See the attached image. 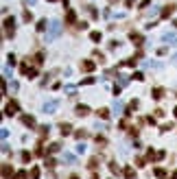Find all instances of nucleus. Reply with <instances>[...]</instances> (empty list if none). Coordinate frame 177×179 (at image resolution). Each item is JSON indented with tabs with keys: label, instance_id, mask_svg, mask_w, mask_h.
I'll return each instance as SVG.
<instances>
[{
	"label": "nucleus",
	"instance_id": "f257e3e1",
	"mask_svg": "<svg viewBox=\"0 0 177 179\" xmlns=\"http://www.w3.org/2000/svg\"><path fill=\"white\" fill-rule=\"evenodd\" d=\"M59 33H61V22L59 20H53L48 24V33H46V42H53L55 37H59Z\"/></svg>",
	"mask_w": 177,
	"mask_h": 179
},
{
	"label": "nucleus",
	"instance_id": "f03ea898",
	"mask_svg": "<svg viewBox=\"0 0 177 179\" xmlns=\"http://www.w3.org/2000/svg\"><path fill=\"white\" fill-rule=\"evenodd\" d=\"M57 107H59V100H46L42 109H44L46 114H55V112H57Z\"/></svg>",
	"mask_w": 177,
	"mask_h": 179
},
{
	"label": "nucleus",
	"instance_id": "7ed1b4c3",
	"mask_svg": "<svg viewBox=\"0 0 177 179\" xmlns=\"http://www.w3.org/2000/svg\"><path fill=\"white\" fill-rule=\"evenodd\" d=\"M162 42H164V44H171V46H175V44H177V33H164Z\"/></svg>",
	"mask_w": 177,
	"mask_h": 179
},
{
	"label": "nucleus",
	"instance_id": "20e7f679",
	"mask_svg": "<svg viewBox=\"0 0 177 179\" xmlns=\"http://www.w3.org/2000/svg\"><path fill=\"white\" fill-rule=\"evenodd\" d=\"M15 112H18V103H9V105H7V112H5V114H7V116H13Z\"/></svg>",
	"mask_w": 177,
	"mask_h": 179
},
{
	"label": "nucleus",
	"instance_id": "39448f33",
	"mask_svg": "<svg viewBox=\"0 0 177 179\" xmlns=\"http://www.w3.org/2000/svg\"><path fill=\"white\" fill-rule=\"evenodd\" d=\"M77 114H79V116H85V114H90V109H88L85 105H79V107H77Z\"/></svg>",
	"mask_w": 177,
	"mask_h": 179
},
{
	"label": "nucleus",
	"instance_id": "423d86ee",
	"mask_svg": "<svg viewBox=\"0 0 177 179\" xmlns=\"http://www.w3.org/2000/svg\"><path fill=\"white\" fill-rule=\"evenodd\" d=\"M64 162H68V164H74V155H72V153H64Z\"/></svg>",
	"mask_w": 177,
	"mask_h": 179
},
{
	"label": "nucleus",
	"instance_id": "0eeeda50",
	"mask_svg": "<svg viewBox=\"0 0 177 179\" xmlns=\"http://www.w3.org/2000/svg\"><path fill=\"white\" fill-rule=\"evenodd\" d=\"M22 120H24V124H29V127H33V124H35V120H33V116H24Z\"/></svg>",
	"mask_w": 177,
	"mask_h": 179
},
{
	"label": "nucleus",
	"instance_id": "6e6552de",
	"mask_svg": "<svg viewBox=\"0 0 177 179\" xmlns=\"http://www.w3.org/2000/svg\"><path fill=\"white\" fill-rule=\"evenodd\" d=\"M83 70H94V61H83Z\"/></svg>",
	"mask_w": 177,
	"mask_h": 179
},
{
	"label": "nucleus",
	"instance_id": "1a4fd4ad",
	"mask_svg": "<svg viewBox=\"0 0 177 179\" xmlns=\"http://www.w3.org/2000/svg\"><path fill=\"white\" fill-rule=\"evenodd\" d=\"M120 109H122V103H120V100H114V112L118 114Z\"/></svg>",
	"mask_w": 177,
	"mask_h": 179
},
{
	"label": "nucleus",
	"instance_id": "9d476101",
	"mask_svg": "<svg viewBox=\"0 0 177 179\" xmlns=\"http://www.w3.org/2000/svg\"><path fill=\"white\" fill-rule=\"evenodd\" d=\"M15 179H27V170H20V173H15Z\"/></svg>",
	"mask_w": 177,
	"mask_h": 179
},
{
	"label": "nucleus",
	"instance_id": "9b49d317",
	"mask_svg": "<svg viewBox=\"0 0 177 179\" xmlns=\"http://www.w3.org/2000/svg\"><path fill=\"white\" fill-rule=\"evenodd\" d=\"M125 177H127V179H134L136 175H134V170H131V168H127V170H125Z\"/></svg>",
	"mask_w": 177,
	"mask_h": 179
},
{
	"label": "nucleus",
	"instance_id": "f8f14e48",
	"mask_svg": "<svg viewBox=\"0 0 177 179\" xmlns=\"http://www.w3.org/2000/svg\"><path fill=\"white\" fill-rule=\"evenodd\" d=\"M64 90H66V92H68V94H74V92H77V87H74V85H66V87H64Z\"/></svg>",
	"mask_w": 177,
	"mask_h": 179
},
{
	"label": "nucleus",
	"instance_id": "ddd939ff",
	"mask_svg": "<svg viewBox=\"0 0 177 179\" xmlns=\"http://www.w3.org/2000/svg\"><path fill=\"white\" fill-rule=\"evenodd\" d=\"M61 133H64V136L70 133V127H68V124H61Z\"/></svg>",
	"mask_w": 177,
	"mask_h": 179
},
{
	"label": "nucleus",
	"instance_id": "4468645a",
	"mask_svg": "<svg viewBox=\"0 0 177 179\" xmlns=\"http://www.w3.org/2000/svg\"><path fill=\"white\" fill-rule=\"evenodd\" d=\"M31 177H33V179H39V168H33V173H31Z\"/></svg>",
	"mask_w": 177,
	"mask_h": 179
},
{
	"label": "nucleus",
	"instance_id": "2eb2a0df",
	"mask_svg": "<svg viewBox=\"0 0 177 179\" xmlns=\"http://www.w3.org/2000/svg\"><path fill=\"white\" fill-rule=\"evenodd\" d=\"M44 29H46V20H42V22L37 24V31H44Z\"/></svg>",
	"mask_w": 177,
	"mask_h": 179
},
{
	"label": "nucleus",
	"instance_id": "dca6fc26",
	"mask_svg": "<svg viewBox=\"0 0 177 179\" xmlns=\"http://www.w3.org/2000/svg\"><path fill=\"white\" fill-rule=\"evenodd\" d=\"M90 37H92V39H94V42H98V39H101V33H92V35H90Z\"/></svg>",
	"mask_w": 177,
	"mask_h": 179
},
{
	"label": "nucleus",
	"instance_id": "f3484780",
	"mask_svg": "<svg viewBox=\"0 0 177 179\" xmlns=\"http://www.w3.org/2000/svg\"><path fill=\"white\" fill-rule=\"evenodd\" d=\"M77 153H85V144H79L77 146Z\"/></svg>",
	"mask_w": 177,
	"mask_h": 179
},
{
	"label": "nucleus",
	"instance_id": "a211bd4d",
	"mask_svg": "<svg viewBox=\"0 0 177 179\" xmlns=\"http://www.w3.org/2000/svg\"><path fill=\"white\" fill-rule=\"evenodd\" d=\"M24 2H27V5H35V0H24Z\"/></svg>",
	"mask_w": 177,
	"mask_h": 179
},
{
	"label": "nucleus",
	"instance_id": "6ab92c4d",
	"mask_svg": "<svg viewBox=\"0 0 177 179\" xmlns=\"http://www.w3.org/2000/svg\"><path fill=\"white\" fill-rule=\"evenodd\" d=\"M173 179H177V170H175V173H173Z\"/></svg>",
	"mask_w": 177,
	"mask_h": 179
},
{
	"label": "nucleus",
	"instance_id": "aec40b11",
	"mask_svg": "<svg viewBox=\"0 0 177 179\" xmlns=\"http://www.w3.org/2000/svg\"><path fill=\"white\" fill-rule=\"evenodd\" d=\"M72 179H77V177H72Z\"/></svg>",
	"mask_w": 177,
	"mask_h": 179
}]
</instances>
